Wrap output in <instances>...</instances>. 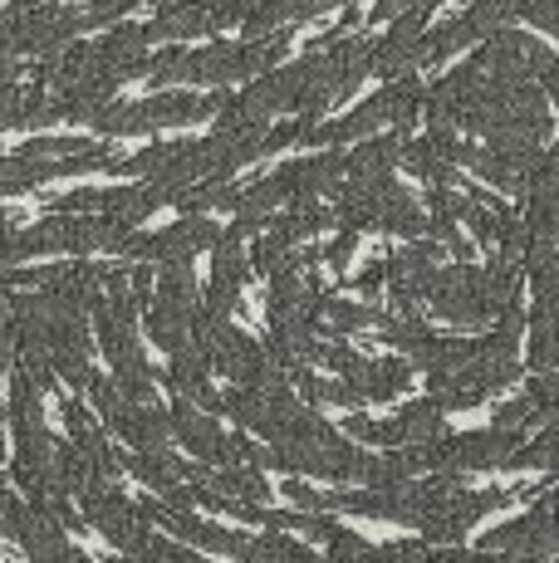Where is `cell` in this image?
Instances as JSON below:
<instances>
[{
  "instance_id": "obj_23",
  "label": "cell",
  "mask_w": 559,
  "mask_h": 563,
  "mask_svg": "<svg viewBox=\"0 0 559 563\" xmlns=\"http://www.w3.org/2000/svg\"><path fill=\"white\" fill-rule=\"evenodd\" d=\"M525 329H530L525 367L530 373H555L559 367V309H530L525 313Z\"/></svg>"
},
{
  "instance_id": "obj_9",
  "label": "cell",
  "mask_w": 559,
  "mask_h": 563,
  "mask_svg": "<svg viewBox=\"0 0 559 563\" xmlns=\"http://www.w3.org/2000/svg\"><path fill=\"white\" fill-rule=\"evenodd\" d=\"M481 79L486 74L471 69V64H461V69L442 74L437 84H427L423 93V118H427V133H457L461 118L471 113V103H476L481 93Z\"/></svg>"
},
{
  "instance_id": "obj_15",
  "label": "cell",
  "mask_w": 559,
  "mask_h": 563,
  "mask_svg": "<svg viewBox=\"0 0 559 563\" xmlns=\"http://www.w3.org/2000/svg\"><path fill=\"white\" fill-rule=\"evenodd\" d=\"M379 333H383V343H393V349H397V358L413 363V367H423V373L437 363V353H442V343H447L442 333H437L427 319H417V313H413V319H403V313H388V319L379 323Z\"/></svg>"
},
{
  "instance_id": "obj_8",
  "label": "cell",
  "mask_w": 559,
  "mask_h": 563,
  "mask_svg": "<svg viewBox=\"0 0 559 563\" xmlns=\"http://www.w3.org/2000/svg\"><path fill=\"white\" fill-rule=\"evenodd\" d=\"M167 417H172V437L191 451V461H197V465H211V471L235 465V441H231V431L217 427V417L197 411L191 402H182V397H172Z\"/></svg>"
},
{
  "instance_id": "obj_48",
  "label": "cell",
  "mask_w": 559,
  "mask_h": 563,
  "mask_svg": "<svg viewBox=\"0 0 559 563\" xmlns=\"http://www.w3.org/2000/svg\"><path fill=\"white\" fill-rule=\"evenodd\" d=\"M0 323H10V285H6V275H0Z\"/></svg>"
},
{
  "instance_id": "obj_37",
  "label": "cell",
  "mask_w": 559,
  "mask_h": 563,
  "mask_svg": "<svg viewBox=\"0 0 559 563\" xmlns=\"http://www.w3.org/2000/svg\"><path fill=\"white\" fill-rule=\"evenodd\" d=\"M99 197H103L99 187L69 191V197H45V211H50V216H84V211H94V216H99Z\"/></svg>"
},
{
  "instance_id": "obj_27",
  "label": "cell",
  "mask_w": 559,
  "mask_h": 563,
  "mask_svg": "<svg viewBox=\"0 0 559 563\" xmlns=\"http://www.w3.org/2000/svg\"><path fill=\"white\" fill-rule=\"evenodd\" d=\"M388 319L373 305H353V299H325V319H319V333H335V339H349V333H369Z\"/></svg>"
},
{
  "instance_id": "obj_29",
  "label": "cell",
  "mask_w": 559,
  "mask_h": 563,
  "mask_svg": "<svg viewBox=\"0 0 559 563\" xmlns=\"http://www.w3.org/2000/svg\"><path fill=\"white\" fill-rule=\"evenodd\" d=\"M172 206H177L182 216H207V211H235L241 206V187L235 181H201V187H187L172 197Z\"/></svg>"
},
{
  "instance_id": "obj_45",
  "label": "cell",
  "mask_w": 559,
  "mask_h": 563,
  "mask_svg": "<svg viewBox=\"0 0 559 563\" xmlns=\"http://www.w3.org/2000/svg\"><path fill=\"white\" fill-rule=\"evenodd\" d=\"M20 225H25V221H20V211H15V206H0V235H15Z\"/></svg>"
},
{
  "instance_id": "obj_21",
  "label": "cell",
  "mask_w": 559,
  "mask_h": 563,
  "mask_svg": "<svg viewBox=\"0 0 559 563\" xmlns=\"http://www.w3.org/2000/svg\"><path fill=\"white\" fill-rule=\"evenodd\" d=\"M335 225V211L329 206H319V201H299V206H285L280 216H271V225L265 231L275 235L285 251H295L299 241H309V235H319V231H329Z\"/></svg>"
},
{
  "instance_id": "obj_40",
  "label": "cell",
  "mask_w": 559,
  "mask_h": 563,
  "mask_svg": "<svg viewBox=\"0 0 559 563\" xmlns=\"http://www.w3.org/2000/svg\"><path fill=\"white\" fill-rule=\"evenodd\" d=\"M20 113H25V89L20 84H0V133L20 128Z\"/></svg>"
},
{
  "instance_id": "obj_31",
  "label": "cell",
  "mask_w": 559,
  "mask_h": 563,
  "mask_svg": "<svg viewBox=\"0 0 559 563\" xmlns=\"http://www.w3.org/2000/svg\"><path fill=\"white\" fill-rule=\"evenodd\" d=\"M520 397L535 407L540 431H555V437H559V367H555V373H530V383H525Z\"/></svg>"
},
{
  "instance_id": "obj_18",
  "label": "cell",
  "mask_w": 559,
  "mask_h": 563,
  "mask_svg": "<svg viewBox=\"0 0 559 563\" xmlns=\"http://www.w3.org/2000/svg\"><path fill=\"white\" fill-rule=\"evenodd\" d=\"M163 206H167V191H157L153 181H147V187H109L99 197V216H109L123 231H138V225H147Z\"/></svg>"
},
{
  "instance_id": "obj_6",
  "label": "cell",
  "mask_w": 559,
  "mask_h": 563,
  "mask_svg": "<svg viewBox=\"0 0 559 563\" xmlns=\"http://www.w3.org/2000/svg\"><path fill=\"white\" fill-rule=\"evenodd\" d=\"M427 305L442 323L451 329H467V333H486L491 313L481 305V265H442L432 279V295H427Z\"/></svg>"
},
{
  "instance_id": "obj_36",
  "label": "cell",
  "mask_w": 559,
  "mask_h": 563,
  "mask_svg": "<svg viewBox=\"0 0 559 563\" xmlns=\"http://www.w3.org/2000/svg\"><path fill=\"white\" fill-rule=\"evenodd\" d=\"M427 549L423 539H393V544H373L369 563H427Z\"/></svg>"
},
{
  "instance_id": "obj_17",
  "label": "cell",
  "mask_w": 559,
  "mask_h": 563,
  "mask_svg": "<svg viewBox=\"0 0 559 563\" xmlns=\"http://www.w3.org/2000/svg\"><path fill=\"white\" fill-rule=\"evenodd\" d=\"M138 113H143V128L157 133V128H191V123H207L211 108L201 93L191 89H167L153 93V99H138Z\"/></svg>"
},
{
  "instance_id": "obj_42",
  "label": "cell",
  "mask_w": 559,
  "mask_h": 563,
  "mask_svg": "<svg viewBox=\"0 0 559 563\" xmlns=\"http://www.w3.org/2000/svg\"><path fill=\"white\" fill-rule=\"evenodd\" d=\"M20 363V349H15V333H10V323H0V377L15 373Z\"/></svg>"
},
{
  "instance_id": "obj_39",
  "label": "cell",
  "mask_w": 559,
  "mask_h": 563,
  "mask_svg": "<svg viewBox=\"0 0 559 563\" xmlns=\"http://www.w3.org/2000/svg\"><path fill=\"white\" fill-rule=\"evenodd\" d=\"M353 255H359V231H339L335 241L325 245V265L335 269V275H343V269H349Z\"/></svg>"
},
{
  "instance_id": "obj_2",
  "label": "cell",
  "mask_w": 559,
  "mask_h": 563,
  "mask_svg": "<svg viewBox=\"0 0 559 563\" xmlns=\"http://www.w3.org/2000/svg\"><path fill=\"white\" fill-rule=\"evenodd\" d=\"M89 402L99 411V421H109V431L118 441H128V451H167L172 441V417L167 407L157 402H128L123 393L113 387V377H89Z\"/></svg>"
},
{
  "instance_id": "obj_10",
  "label": "cell",
  "mask_w": 559,
  "mask_h": 563,
  "mask_svg": "<svg viewBox=\"0 0 559 563\" xmlns=\"http://www.w3.org/2000/svg\"><path fill=\"white\" fill-rule=\"evenodd\" d=\"M59 417H64V431H69V446L84 456V465H89L94 481L113 485L118 475H123V456L109 446V431L99 427V417H94L84 402H74V397H64L59 402Z\"/></svg>"
},
{
  "instance_id": "obj_16",
  "label": "cell",
  "mask_w": 559,
  "mask_h": 563,
  "mask_svg": "<svg viewBox=\"0 0 559 563\" xmlns=\"http://www.w3.org/2000/svg\"><path fill=\"white\" fill-rule=\"evenodd\" d=\"M191 35H211L207 0H167V5L143 25L147 45H182V40H191Z\"/></svg>"
},
{
  "instance_id": "obj_26",
  "label": "cell",
  "mask_w": 559,
  "mask_h": 563,
  "mask_svg": "<svg viewBox=\"0 0 559 563\" xmlns=\"http://www.w3.org/2000/svg\"><path fill=\"white\" fill-rule=\"evenodd\" d=\"M457 167L476 172L481 181H491V187L501 191H520V172L505 162L496 147H476V143H457Z\"/></svg>"
},
{
  "instance_id": "obj_47",
  "label": "cell",
  "mask_w": 559,
  "mask_h": 563,
  "mask_svg": "<svg viewBox=\"0 0 559 563\" xmlns=\"http://www.w3.org/2000/svg\"><path fill=\"white\" fill-rule=\"evenodd\" d=\"M0 84H20V59L0 54Z\"/></svg>"
},
{
  "instance_id": "obj_38",
  "label": "cell",
  "mask_w": 559,
  "mask_h": 563,
  "mask_svg": "<svg viewBox=\"0 0 559 563\" xmlns=\"http://www.w3.org/2000/svg\"><path fill=\"white\" fill-rule=\"evenodd\" d=\"M491 421H496L501 431H520V437H525L530 427H540V421H535V407L525 402V397H511V402H501V407H496V417H491Z\"/></svg>"
},
{
  "instance_id": "obj_49",
  "label": "cell",
  "mask_w": 559,
  "mask_h": 563,
  "mask_svg": "<svg viewBox=\"0 0 559 563\" xmlns=\"http://www.w3.org/2000/svg\"><path fill=\"white\" fill-rule=\"evenodd\" d=\"M0 465H6V407H0Z\"/></svg>"
},
{
  "instance_id": "obj_35",
  "label": "cell",
  "mask_w": 559,
  "mask_h": 563,
  "mask_svg": "<svg viewBox=\"0 0 559 563\" xmlns=\"http://www.w3.org/2000/svg\"><path fill=\"white\" fill-rule=\"evenodd\" d=\"M59 123V103L50 89H25V113H20V128L25 133H40V128H55Z\"/></svg>"
},
{
  "instance_id": "obj_43",
  "label": "cell",
  "mask_w": 559,
  "mask_h": 563,
  "mask_svg": "<svg viewBox=\"0 0 559 563\" xmlns=\"http://www.w3.org/2000/svg\"><path fill=\"white\" fill-rule=\"evenodd\" d=\"M417 0H373V10H369V25L373 20H397L403 10H413Z\"/></svg>"
},
{
  "instance_id": "obj_5",
  "label": "cell",
  "mask_w": 559,
  "mask_h": 563,
  "mask_svg": "<svg viewBox=\"0 0 559 563\" xmlns=\"http://www.w3.org/2000/svg\"><path fill=\"white\" fill-rule=\"evenodd\" d=\"M442 255L447 251L437 241H407L383 260V269H388V299L403 319H413V313L427 305L432 279H437V269H442Z\"/></svg>"
},
{
  "instance_id": "obj_14",
  "label": "cell",
  "mask_w": 559,
  "mask_h": 563,
  "mask_svg": "<svg viewBox=\"0 0 559 563\" xmlns=\"http://www.w3.org/2000/svg\"><path fill=\"white\" fill-rule=\"evenodd\" d=\"M349 393L359 397L363 407H379V402H393V397H403L407 387H413V363H403V358H363L359 367H353L349 377Z\"/></svg>"
},
{
  "instance_id": "obj_28",
  "label": "cell",
  "mask_w": 559,
  "mask_h": 563,
  "mask_svg": "<svg viewBox=\"0 0 559 563\" xmlns=\"http://www.w3.org/2000/svg\"><path fill=\"white\" fill-rule=\"evenodd\" d=\"M379 231H393V235H407V241H423L427 235V211L413 201L407 187H393L388 201H383V216H379Z\"/></svg>"
},
{
  "instance_id": "obj_41",
  "label": "cell",
  "mask_w": 559,
  "mask_h": 563,
  "mask_svg": "<svg viewBox=\"0 0 559 563\" xmlns=\"http://www.w3.org/2000/svg\"><path fill=\"white\" fill-rule=\"evenodd\" d=\"M353 289H359L363 299H379L383 289H388V269H383V260L373 269H359V279H353Z\"/></svg>"
},
{
  "instance_id": "obj_20",
  "label": "cell",
  "mask_w": 559,
  "mask_h": 563,
  "mask_svg": "<svg viewBox=\"0 0 559 563\" xmlns=\"http://www.w3.org/2000/svg\"><path fill=\"white\" fill-rule=\"evenodd\" d=\"M393 427L403 437V446H432V441L451 437L447 431V411L432 402V397H417V402H403L393 411Z\"/></svg>"
},
{
  "instance_id": "obj_44",
  "label": "cell",
  "mask_w": 559,
  "mask_h": 563,
  "mask_svg": "<svg viewBox=\"0 0 559 563\" xmlns=\"http://www.w3.org/2000/svg\"><path fill=\"white\" fill-rule=\"evenodd\" d=\"M476 554L471 549H461V544H447V549H427V563H471Z\"/></svg>"
},
{
  "instance_id": "obj_3",
  "label": "cell",
  "mask_w": 559,
  "mask_h": 563,
  "mask_svg": "<svg viewBox=\"0 0 559 563\" xmlns=\"http://www.w3.org/2000/svg\"><path fill=\"white\" fill-rule=\"evenodd\" d=\"M79 510H84V525L99 529V534L118 549V559H138L147 539L157 534V529L143 519V510H138V500H128L118 485H103V481L89 485V490L79 495Z\"/></svg>"
},
{
  "instance_id": "obj_30",
  "label": "cell",
  "mask_w": 559,
  "mask_h": 563,
  "mask_svg": "<svg viewBox=\"0 0 559 563\" xmlns=\"http://www.w3.org/2000/svg\"><path fill=\"white\" fill-rule=\"evenodd\" d=\"M319 15V0H261L255 15L245 20V40L255 35H275V25H289V20H315Z\"/></svg>"
},
{
  "instance_id": "obj_50",
  "label": "cell",
  "mask_w": 559,
  "mask_h": 563,
  "mask_svg": "<svg viewBox=\"0 0 559 563\" xmlns=\"http://www.w3.org/2000/svg\"><path fill=\"white\" fill-rule=\"evenodd\" d=\"M109 563H133V559H109Z\"/></svg>"
},
{
  "instance_id": "obj_24",
  "label": "cell",
  "mask_w": 559,
  "mask_h": 563,
  "mask_svg": "<svg viewBox=\"0 0 559 563\" xmlns=\"http://www.w3.org/2000/svg\"><path fill=\"white\" fill-rule=\"evenodd\" d=\"M153 299L167 309H182V313H197L201 309V289H197V275L191 265H153Z\"/></svg>"
},
{
  "instance_id": "obj_32",
  "label": "cell",
  "mask_w": 559,
  "mask_h": 563,
  "mask_svg": "<svg viewBox=\"0 0 559 563\" xmlns=\"http://www.w3.org/2000/svg\"><path fill=\"white\" fill-rule=\"evenodd\" d=\"M505 471H540V475H559V437H555V431H535V437H525V446L515 451Z\"/></svg>"
},
{
  "instance_id": "obj_12",
  "label": "cell",
  "mask_w": 559,
  "mask_h": 563,
  "mask_svg": "<svg viewBox=\"0 0 559 563\" xmlns=\"http://www.w3.org/2000/svg\"><path fill=\"white\" fill-rule=\"evenodd\" d=\"M457 133H427V137H403V162L397 167H407L417 181H427V187H461L457 181Z\"/></svg>"
},
{
  "instance_id": "obj_22",
  "label": "cell",
  "mask_w": 559,
  "mask_h": 563,
  "mask_svg": "<svg viewBox=\"0 0 559 563\" xmlns=\"http://www.w3.org/2000/svg\"><path fill=\"white\" fill-rule=\"evenodd\" d=\"M403 137L407 133H388V137H369L363 147H353L343 157V177L363 181V177H393L397 162H403Z\"/></svg>"
},
{
  "instance_id": "obj_34",
  "label": "cell",
  "mask_w": 559,
  "mask_h": 563,
  "mask_svg": "<svg viewBox=\"0 0 559 563\" xmlns=\"http://www.w3.org/2000/svg\"><path fill=\"white\" fill-rule=\"evenodd\" d=\"M325 549L329 554L325 559H335V563H369V554H373V544L359 534V529H349V525H329V534H325Z\"/></svg>"
},
{
  "instance_id": "obj_13",
  "label": "cell",
  "mask_w": 559,
  "mask_h": 563,
  "mask_svg": "<svg viewBox=\"0 0 559 563\" xmlns=\"http://www.w3.org/2000/svg\"><path fill=\"white\" fill-rule=\"evenodd\" d=\"M530 45H535V35L505 25V30H496V35L481 40L471 69H481L486 79H530Z\"/></svg>"
},
{
  "instance_id": "obj_33",
  "label": "cell",
  "mask_w": 559,
  "mask_h": 563,
  "mask_svg": "<svg viewBox=\"0 0 559 563\" xmlns=\"http://www.w3.org/2000/svg\"><path fill=\"white\" fill-rule=\"evenodd\" d=\"M94 133H103V137H133V133H147L143 128V113H138V99H113V103H103L99 113H94Z\"/></svg>"
},
{
  "instance_id": "obj_46",
  "label": "cell",
  "mask_w": 559,
  "mask_h": 563,
  "mask_svg": "<svg viewBox=\"0 0 559 563\" xmlns=\"http://www.w3.org/2000/svg\"><path fill=\"white\" fill-rule=\"evenodd\" d=\"M471 563H550V559H520V554H481L476 549V559Z\"/></svg>"
},
{
  "instance_id": "obj_1",
  "label": "cell",
  "mask_w": 559,
  "mask_h": 563,
  "mask_svg": "<svg viewBox=\"0 0 559 563\" xmlns=\"http://www.w3.org/2000/svg\"><path fill=\"white\" fill-rule=\"evenodd\" d=\"M295 30H275V35H255V40H217V45L187 49L182 59L177 84H207V89H231L241 79H261L285 64Z\"/></svg>"
},
{
  "instance_id": "obj_11",
  "label": "cell",
  "mask_w": 559,
  "mask_h": 563,
  "mask_svg": "<svg viewBox=\"0 0 559 563\" xmlns=\"http://www.w3.org/2000/svg\"><path fill=\"white\" fill-rule=\"evenodd\" d=\"M271 181L280 187L285 206L335 197L339 181H343V157L339 153H309V157H295V162H280L271 172Z\"/></svg>"
},
{
  "instance_id": "obj_25",
  "label": "cell",
  "mask_w": 559,
  "mask_h": 563,
  "mask_svg": "<svg viewBox=\"0 0 559 563\" xmlns=\"http://www.w3.org/2000/svg\"><path fill=\"white\" fill-rule=\"evenodd\" d=\"M143 329H147V339H153L157 349L172 358V353H182L191 343V313L167 309V305H157V299H153V305L143 309Z\"/></svg>"
},
{
  "instance_id": "obj_4",
  "label": "cell",
  "mask_w": 559,
  "mask_h": 563,
  "mask_svg": "<svg viewBox=\"0 0 559 563\" xmlns=\"http://www.w3.org/2000/svg\"><path fill=\"white\" fill-rule=\"evenodd\" d=\"M138 510H143L147 525H157L167 539L197 549V554H221V559H235V563L251 559V534H241V529H226L217 519H201L191 510H172L163 500H138Z\"/></svg>"
},
{
  "instance_id": "obj_7",
  "label": "cell",
  "mask_w": 559,
  "mask_h": 563,
  "mask_svg": "<svg viewBox=\"0 0 559 563\" xmlns=\"http://www.w3.org/2000/svg\"><path fill=\"white\" fill-rule=\"evenodd\" d=\"M525 446L520 431H501V427H481V431H457L442 437V471L471 475V471H505L511 456Z\"/></svg>"
},
{
  "instance_id": "obj_19",
  "label": "cell",
  "mask_w": 559,
  "mask_h": 563,
  "mask_svg": "<svg viewBox=\"0 0 559 563\" xmlns=\"http://www.w3.org/2000/svg\"><path fill=\"white\" fill-rule=\"evenodd\" d=\"M520 197H525L520 225L530 235V245H559V181L530 177L520 187Z\"/></svg>"
}]
</instances>
